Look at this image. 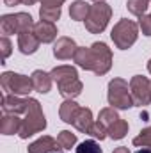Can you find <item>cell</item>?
Segmentation results:
<instances>
[{
    "mask_svg": "<svg viewBox=\"0 0 151 153\" xmlns=\"http://www.w3.org/2000/svg\"><path fill=\"white\" fill-rule=\"evenodd\" d=\"M52 78L57 82V87H59V93L66 98V100H73L76 98L82 89H84V84L80 82L78 73H76V68L73 66H55L52 71H50Z\"/></svg>",
    "mask_w": 151,
    "mask_h": 153,
    "instance_id": "6da1fadb",
    "label": "cell"
},
{
    "mask_svg": "<svg viewBox=\"0 0 151 153\" xmlns=\"http://www.w3.org/2000/svg\"><path fill=\"white\" fill-rule=\"evenodd\" d=\"M44 128H46V117L43 114L41 103L36 98H27V112H25V119L21 121L20 137L29 139L30 135L43 132Z\"/></svg>",
    "mask_w": 151,
    "mask_h": 153,
    "instance_id": "7a4b0ae2",
    "label": "cell"
},
{
    "mask_svg": "<svg viewBox=\"0 0 151 153\" xmlns=\"http://www.w3.org/2000/svg\"><path fill=\"white\" fill-rule=\"evenodd\" d=\"M109 105L119 111H126L133 107V98L130 91V84L124 78H112L109 82V93H107Z\"/></svg>",
    "mask_w": 151,
    "mask_h": 153,
    "instance_id": "3957f363",
    "label": "cell"
},
{
    "mask_svg": "<svg viewBox=\"0 0 151 153\" xmlns=\"http://www.w3.org/2000/svg\"><path fill=\"white\" fill-rule=\"evenodd\" d=\"M0 85L4 89V94H16V96H27L34 89L30 76L21 75V73H14V71L2 73Z\"/></svg>",
    "mask_w": 151,
    "mask_h": 153,
    "instance_id": "277c9868",
    "label": "cell"
},
{
    "mask_svg": "<svg viewBox=\"0 0 151 153\" xmlns=\"http://www.w3.org/2000/svg\"><path fill=\"white\" fill-rule=\"evenodd\" d=\"M110 38L119 50H128L139 38V25L132 20H119L114 25Z\"/></svg>",
    "mask_w": 151,
    "mask_h": 153,
    "instance_id": "5b68a950",
    "label": "cell"
},
{
    "mask_svg": "<svg viewBox=\"0 0 151 153\" xmlns=\"http://www.w3.org/2000/svg\"><path fill=\"white\" fill-rule=\"evenodd\" d=\"M34 20L29 13H16V14H4L0 18V30L4 36L21 34L34 29Z\"/></svg>",
    "mask_w": 151,
    "mask_h": 153,
    "instance_id": "8992f818",
    "label": "cell"
},
{
    "mask_svg": "<svg viewBox=\"0 0 151 153\" xmlns=\"http://www.w3.org/2000/svg\"><path fill=\"white\" fill-rule=\"evenodd\" d=\"M110 16H112V7L109 4H105V2L94 4V5H91L89 16L85 18V29L91 34H101L107 29Z\"/></svg>",
    "mask_w": 151,
    "mask_h": 153,
    "instance_id": "52a82bcc",
    "label": "cell"
},
{
    "mask_svg": "<svg viewBox=\"0 0 151 153\" xmlns=\"http://www.w3.org/2000/svg\"><path fill=\"white\" fill-rule=\"evenodd\" d=\"M91 52H93V73L98 76L109 73L110 68H112V52H110V48L105 43L96 41V43L91 45Z\"/></svg>",
    "mask_w": 151,
    "mask_h": 153,
    "instance_id": "ba28073f",
    "label": "cell"
},
{
    "mask_svg": "<svg viewBox=\"0 0 151 153\" xmlns=\"http://www.w3.org/2000/svg\"><path fill=\"white\" fill-rule=\"evenodd\" d=\"M130 91L133 98V105L146 107L151 103V82L142 75H135L130 80Z\"/></svg>",
    "mask_w": 151,
    "mask_h": 153,
    "instance_id": "9c48e42d",
    "label": "cell"
},
{
    "mask_svg": "<svg viewBox=\"0 0 151 153\" xmlns=\"http://www.w3.org/2000/svg\"><path fill=\"white\" fill-rule=\"evenodd\" d=\"M76 50H78L76 43L71 38H66V36L59 38L55 41V45H53V55H55V59H59V61H66V59L75 57Z\"/></svg>",
    "mask_w": 151,
    "mask_h": 153,
    "instance_id": "30bf717a",
    "label": "cell"
},
{
    "mask_svg": "<svg viewBox=\"0 0 151 153\" xmlns=\"http://www.w3.org/2000/svg\"><path fill=\"white\" fill-rule=\"evenodd\" d=\"M2 111H4V114H21V112H27V98L21 100L16 94H4L2 96Z\"/></svg>",
    "mask_w": 151,
    "mask_h": 153,
    "instance_id": "8fae6325",
    "label": "cell"
},
{
    "mask_svg": "<svg viewBox=\"0 0 151 153\" xmlns=\"http://www.w3.org/2000/svg\"><path fill=\"white\" fill-rule=\"evenodd\" d=\"M39 45H41V41H39L38 36L34 34V29L18 34V48H20V52L25 53V55H32V53H36L38 48H39Z\"/></svg>",
    "mask_w": 151,
    "mask_h": 153,
    "instance_id": "7c38bea8",
    "label": "cell"
},
{
    "mask_svg": "<svg viewBox=\"0 0 151 153\" xmlns=\"http://www.w3.org/2000/svg\"><path fill=\"white\" fill-rule=\"evenodd\" d=\"M34 34L38 36V39L41 43H52L57 39V27L52 23V22H44V20H39L38 23L34 25Z\"/></svg>",
    "mask_w": 151,
    "mask_h": 153,
    "instance_id": "4fadbf2b",
    "label": "cell"
},
{
    "mask_svg": "<svg viewBox=\"0 0 151 153\" xmlns=\"http://www.w3.org/2000/svg\"><path fill=\"white\" fill-rule=\"evenodd\" d=\"M57 146H59V143H57L53 137L43 135V137H39L38 141H34V143L27 148V153H53V152L59 150Z\"/></svg>",
    "mask_w": 151,
    "mask_h": 153,
    "instance_id": "5bb4252c",
    "label": "cell"
},
{
    "mask_svg": "<svg viewBox=\"0 0 151 153\" xmlns=\"http://www.w3.org/2000/svg\"><path fill=\"white\" fill-rule=\"evenodd\" d=\"M21 121L18 114H4L0 119V134L4 135H14V134H20L21 130Z\"/></svg>",
    "mask_w": 151,
    "mask_h": 153,
    "instance_id": "9a60e30c",
    "label": "cell"
},
{
    "mask_svg": "<svg viewBox=\"0 0 151 153\" xmlns=\"http://www.w3.org/2000/svg\"><path fill=\"white\" fill-rule=\"evenodd\" d=\"M93 125H94V119H93L91 109L80 107V111H78V114H76L75 121H73V126H75L78 132H82V134H91Z\"/></svg>",
    "mask_w": 151,
    "mask_h": 153,
    "instance_id": "2e32d148",
    "label": "cell"
},
{
    "mask_svg": "<svg viewBox=\"0 0 151 153\" xmlns=\"http://www.w3.org/2000/svg\"><path fill=\"white\" fill-rule=\"evenodd\" d=\"M30 78H32L34 91H38V93H41V94L50 93V89H52V82H53V78H52L50 73H46V71H43V70H36Z\"/></svg>",
    "mask_w": 151,
    "mask_h": 153,
    "instance_id": "e0dca14e",
    "label": "cell"
},
{
    "mask_svg": "<svg viewBox=\"0 0 151 153\" xmlns=\"http://www.w3.org/2000/svg\"><path fill=\"white\" fill-rule=\"evenodd\" d=\"M78 111H80V105L76 103L75 100H64V102L61 103L59 116H61V119H62L64 123H70V125H73V121H75L76 114H78Z\"/></svg>",
    "mask_w": 151,
    "mask_h": 153,
    "instance_id": "ac0fdd59",
    "label": "cell"
},
{
    "mask_svg": "<svg viewBox=\"0 0 151 153\" xmlns=\"http://www.w3.org/2000/svg\"><path fill=\"white\" fill-rule=\"evenodd\" d=\"M73 61L76 62V66H80L82 70L85 71H93V52H91V46L85 48V46H78Z\"/></svg>",
    "mask_w": 151,
    "mask_h": 153,
    "instance_id": "d6986e66",
    "label": "cell"
},
{
    "mask_svg": "<svg viewBox=\"0 0 151 153\" xmlns=\"http://www.w3.org/2000/svg\"><path fill=\"white\" fill-rule=\"evenodd\" d=\"M89 11H91V5L85 0H76L70 5V16L75 22H85V18L89 16Z\"/></svg>",
    "mask_w": 151,
    "mask_h": 153,
    "instance_id": "ffe728a7",
    "label": "cell"
},
{
    "mask_svg": "<svg viewBox=\"0 0 151 153\" xmlns=\"http://www.w3.org/2000/svg\"><path fill=\"white\" fill-rule=\"evenodd\" d=\"M107 134H109V137H112L114 141H121V139H124L126 137V134H128V123L124 121V119H115L112 125L107 128Z\"/></svg>",
    "mask_w": 151,
    "mask_h": 153,
    "instance_id": "44dd1931",
    "label": "cell"
},
{
    "mask_svg": "<svg viewBox=\"0 0 151 153\" xmlns=\"http://www.w3.org/2000/svg\"><path fill=\"white\" fill-rule=\"evenodd\" d=\"M61 14H62L61 7L41 5V9H39V18H41V20H44V22H52V23H55V22L61 18Z\"/></svg>",
    "mask_w": 151,
    "mask_h": 153,
    "instance_id": "7402d4cb",
    "label": "cell"
},
{
    "mask_svg": "<svg viewBox=\"0 0 151 153\" xmlns=\"http://www.w3.org/2000/svg\"><path fill=\"white\" fill-rule=\"evenodd\" d=\"M151 0H128L126 2V7H128V11L133 14V16H142V14H146V9L150 7Z\"/></svg>",
    "mask_w": 151,
    "mask_h": 153,
    "instance_id": "603a6c76",
    "label": "cell"
},
{
    "mask_svg": "<svg viewBox=\"0 0 151 153\" xmlns=\"http://www.w3.org/2000/svg\"><path fill=\"white\" fill-rule=\"evenodd\" d=\"M57 143H59V148H62V150H71L76 144V135L71 134L70 130H62V132L57 135Z\"/></svg>",
    "mask_w": 151,
    "mask_h": 153,
    "instance_id": "cb8c5ba5",
    "label": "cell"
},
{
    "mask_svg": "<svg viewBox=\"0 0 151 153\" xmlns=\"http://www.w3.org/2000/svg\"><path fill=\"white\" fill-rule=\"evenodd\" d=\"M115 119H119V116H117V109H114V107H105V109H101V111H100L98 121H100V123H103L107 128L112 125Z\"/></svg>",
    "mask_w": 151,
    "mask_h": 153,
    "instance_id": "d4e9b609",
    "label": "cell"
},
{
    "mask_svg": "<svg viewBox=\"0 0 151 153\" xmlns=\"http://www.w3.org/2000/svg\"><path fill=\"white\" fill-rule=\"evenodd\" d=\"M132 143L133 146H139V148H151V126H146Z\"/></svg>",
    "mask_w": 151,
    "mask_h": 153,
    "instance_id": "484cf974",
    "label": "cell"
},
{
    "mask_svg": "<svg viewBox=\"0 0 151 153\" xmlns=\"http://www.w3.org/2000/svg\"><path fill=\"white\" fill-rule=\"evenodd\" d=\"M75 153H103V152H101V148L96 141H84V143L78 144Z\"/></svg>",
    "mask_w": 151,
    "mask_h": 153,
    "instance_id": "4316f807",
    "label": "cell"
},
{
    "mask_svg": "<svg viewBox=\"0 0 151 153\" xmlns=\"http://www.w3.org/2000/svg\"><path fill=\"white\" fill-rule=\"evenodd\" d=\"M89 135H93L94 139H100V141H103L109 134H107V126L103 125V123H100V121H94V125H93V128H91V134Z\"/></svg>",
    "mask_w": 151,
    "mask_h": 153,
    "instance_id": "83f0119b",
    "label": "cell"
},
{
    "mask_svg": "<svg viewBox=\"0 0 151 153\" xmlns=\"http://www.w3.org/2000/svg\"><path fill=\"white\" fill-rule=\"evenodd\" d=\"M139 29L142 30L144 36L151 38V14H142L139 18Z\"/></svg>",
    "mask_w": 151,
    "mask_h": 153,
    "instance_id": "f1b7e54d",
    "label": "cell"
},
{
    "mask_svg": "<svg viewBox=\"0 0 151 153\" xmlns=\"http://www.w3.org/2000/svg\"><path fill=\"white\" fill-rule=\"evenodd\" d=\"M0 48H2V64H5V59L11 55V52H13V45H11V41L7 39V36H4V38L0 39Z\"/></svg>",
    "mask_w": 151,
    "mask_h": 153,
    "instance_id": "f546056e",
    "label": "cell"
},
{
    "mask_svg": "<svg viewBox=\"0 0 151 153\" xmlns=\"http://www.w3.org/2000/svg\"><path fill=\"white\" fill-rule=\"evenodd\" d=\"M43 5H52V7H61L66 0H39Z\"/></svg>",
    "mask_w": 151,
    "mask_h": 153,
    "instance_id": "4dcf8cb0",
    "label": "cell"
},
{
    "mask_svg": "<svg viewBox=\"0 0 151 153\" xmlns=\"http://www.w3.org/2000/svg\"><path fill=\"white\" fill-rule=\"evenodd\" d=\"M4 4L9 5V7H14V5H18V4H23V0H4Z\"/></svg>",
    "mask_w": 151,
    "mask_h": 153,
    "instance_id": "1f68e13d",
    "label": "cell"
},
{
    "mask_svg": "<svg viewBox=\"0 0 151 153\" xmlns=\"http://www.w3.org/2000/svg\"><path fill=\"white\" fill-rule=\"evenodd\" d=\"M114 153H130V150H128V148H124V146H119V148H115V150H114Z\"/></svg>",
    "mask_w": 151,
    "mask_h": 153,
    "instance_id": "d6a6232c",
    "label": "cell"
},
{
    "mask_svg": "<svg viewBox=\"0 0 151 153\" xmlns=\"http://www.w3.org/2000/svg\"><path fill=\"white\" fill-rule=\"evenodd\" d=\"M135 153H151V148H141V150H137Z\"/></svg>",
    "mask_w": 151,
    "mask_h": 153,
    "instance_id": "836d02e7",
    "label": "cell"
},
{
    "mask_svg": "<svg viewBox=\"0 0 151 153\" xmlns=\"http://www.w3.org/2000/svg\"><path fill=\"white\" fill-rule=\"evenodd\" d=\"M148 71L151 73V59H150V62H148Z\"/></svg>",
    "mask_w": 151,
    "mask_h": 153,
    "instance_id": "e575fe53",
    "label": "cell"
},
{
    "mask_svg": "<svg viewBox=\"0 0 151 153\" xmlns=\"http://www.w3.org/2000/svg\"><path fill=\"white\" fill-rule=\"evenodd\" d=\"M94 4H100V2H105V0H93Z\"/></svg>",
    "mask_w": 151,
    "mask_h": 153,
    "instance_id": "d590c367",
    "label": "cell"
},
{
    "mask_svg": "<svg viewBox=\"0 0 151 153\" xmlns=\"http://www.w3.org/2000/svg\"><path fill=\"white\" fill-rule=\"evenodd\" d=\"M53 153H59V152H53Z\"/></svg>",
    "mask_w": 151,
    "mask_h": 153,
    "instance_id": "8d00e7d4",
    "label": "cell"
}]
</instances>
